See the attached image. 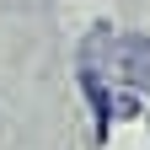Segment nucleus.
Returning a JSON list of instances; mask_svg holds the SVG:
<instances>
[{"label": "nucleus", "mask_w": 150, "mask_h": 150, "mask_svg": "<svg viewBox=\"0 0 150 150\" xmlns=\"http://www.w3.org/2000/svg\"><path fill=\"white\" fill-rule=\"evenodd\" d=\"M112 59L107 70H118V81H129L134 91H150V38L145 32H129V38H112Z\"/></svg>", "instance_id": "f257e3e1"}, {"label": "nucleus", "mask_w": 150, "mask_h": 150, "mask_svg": "<svg viewBox=\"0 0 150 150\" xmlns=\"http://www.w3.org/2000/svg\"><path fill=\"white\" fill-rule=\"evenodd\" d=\"M107 48H112V27H107V22H97V27L86 32V43H81V81H86V91H91V97H97V107H107V97H102Z\"/></svg>", "instance_id": "f03ea898"}]
</instances>
